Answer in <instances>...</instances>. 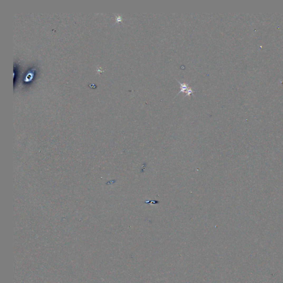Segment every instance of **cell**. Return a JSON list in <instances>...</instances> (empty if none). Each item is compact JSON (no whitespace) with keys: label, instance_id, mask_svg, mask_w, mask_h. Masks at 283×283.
Segmentation results:
<instances>
[{"label":"cell","instance_id":"obj_1","mask_svg":"<svg viewBox=\"0 0 283 283\" xmlns=\"http://www.w3.org/2000/svg\"><path fill=\"white\" fill-rule=\"evenodd\" d=\"M176 81L179 83V84L180 88V90L179 91V92L178 94L180 93V92H185H185L187 91V90L190 88V87H189L188 85L187 84H186V83H181L178 80H176Z\"/></svg>","mask_w":283,"mask_h":283},{"label":"cell","instance_id":"obj_2","mask_svg":"<svg viewBox=\"0 0 283 283\" xmlns=\"http://www.w3.org/2000/svg\"><path fill=\"white\" fill-rule=\"evenodd\" d=\"M194 92H195V91H194L192 88H189V89L187 90V91L185 92L186 95L185 96V97H186V96H190V95L193 94Z\"/></svg>","mask_w":283,"mask_h":283}]
</instances>
